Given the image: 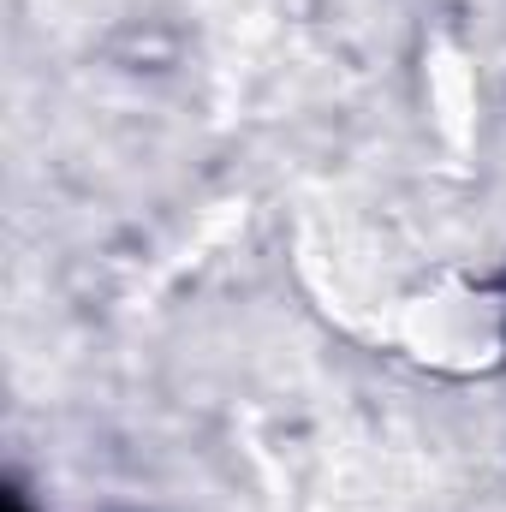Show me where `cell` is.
I'll return each instance as SVG.
<instances>
[{
	"instance_id": "cell-1",
	"label": "cell",
	"mask_w": 506,
	"mask_h": 512,
	"mask_svg": "<svg viewBox=\"0 0 506 512\" xmlns=\"http://www.w3.org/2000/svg\"><path fill=\"white\" fill-rule=\"evenodd\" d=\"M393 340L423 370L489 376L506 364V274L441 268L393 304Z\"/></svg>"
}]
</instances>
